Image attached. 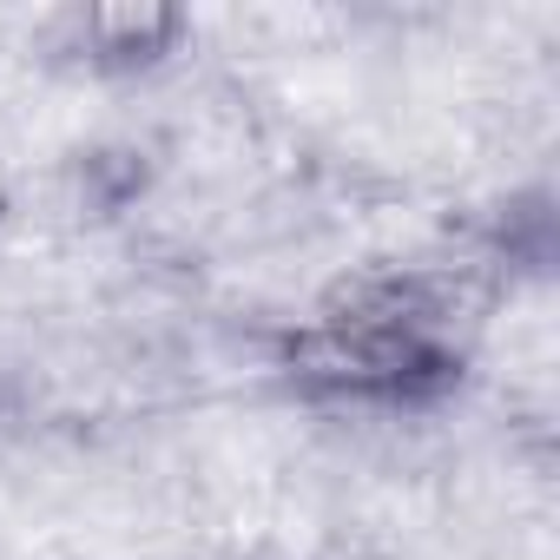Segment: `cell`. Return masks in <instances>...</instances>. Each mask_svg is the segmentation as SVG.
Wrapping results in <instances>:
<instances>
[{
    "instance_id": "7a4b0ae2",
    "label": "cell",
    "mask_w": 560,
    "mask_h": 560,
    "mask_svg": "<svg viewBox=\"0 0 560 560\" xmlns=\"http://www.w3.org/2000/svg\"><path fill=\"white\" fill-rule=\"evenodd\" d=\"M67 34L93 73H152L178 54L185 14L178 8H86L67 21Z\"/></svg>"
},
{
    "instance_id": "6da1fadb",
    "label": "cell",
    "mask_w": 560,
    "mask_h": 560,
    "mask_svg": "<svg viewBox=\"0 0 560 560\" xmlns=\"http://www.w3.org/2000/svg\"><path fill=\"white\" fill-rule=\"evenodd\" d=\"M291 376L357 409H422L462 383V298L429 270L363 277L330 298L284 350Z\"/></svg>"
}]
</instances>
